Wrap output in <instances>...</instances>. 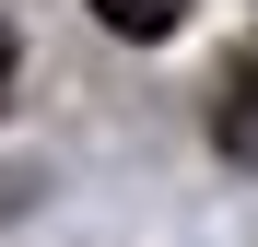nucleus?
<instances>
[{"label": "nucleus", "mask_w": 258, "mask_h": 247, "mask_svg": "<svg viewBox=\"0 0 258 247\" xmlns=\"http://www.w3.org/2000/svg\"><path fill=\"white\" fill-rule=\"evenodd\" d=\"M211 141H223L235 165H258V59H235L223 82H211Z\"/></svg>", "instance_id": "f257e3e1"}, {"label": "nucleus", "mask_w": 258, "mask_h": 247, "mask_svg": "<svg viewBox=\"0 0 258 247\" xmlns=\"http://www.w3.org/2000/svg\"><path fill=\"white\" fill-rule=\"evenodd\" d=\"M82 12H94L106 35H141V47H153V35H176V24H188V0H82Z\"/></svg>", "instance_id": "f03ea898"}, {"label": "nucleus", "mask_w": 258, "mask_h": 247, "mask_svg": "<svg viewBox=\"0 0 258 247\" xmlns=\"http://www.w3.org/2000/svg\"><path fill=\"white\" fill-rule=\"evenodd\" d=\"M12 71H24V47H12V24H0V106H12Z\"/></svg>", "instance_id": "7ed1b4c3"}]
</instances>
